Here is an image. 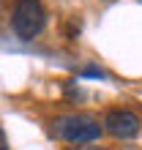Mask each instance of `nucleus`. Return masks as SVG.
<instances>
[{"label": "nucleus", "instance_id": "obj_1", "mask_svg": "<svg viewBox=\"0 0 142 150\" xmlns=\"http://www.w3.org/2000/svg\"><path fill=\"white\" fill-rule=\"evenodd\" d=\"M52 134L71 147H82V145H96L104 128L93 112H68L52 120Z\"/></svg>", "mask_w": 142, "mask_h": 150}, {"label": "nucleus", "instance_id": "obj_2", "mask_svg": "<svg viewBox=\"0 0 142 150\" xmlns=\"http://www.w3.org/2000/svg\"><path fill=\"white\" fill-rule=\"evenodd\" d=\"M47 28V8L41 0H16L11 11V30L22 41H33Z\"/></svg>", "mask_w": 142, "mask_h": 150}, {"label": "nucleus", "instance_id": "obj_3", "mask_svg": "<svg viewBox=\"0 0 142 150\" xmlns=\"http://www.w3.org/2000/svg\"><path fill=\"white\" fill-rule=\"evenodd\" d=\"M101 128L112 139H137L139 131H142V120H139L137 112H131L126 107H112V109L104 112Z\"/></svg>", "mask_w": 142, "mask_h": 150}, {"label": "nucleus", "instance_id": "obj_4", "mask_svg": "<svg viewBox=\"0 0 142 150\" xmlns=\"http://www.w3.org/2000/svg\"><path fill=\"white\" fill-rule=\"evenodd\" d=\"M82 76H93V79H104L107 74L101 71V68H96V66H87L85 71H82Z\"/></svg>", "mask_w": 142, "mask_h": 150}, {"label": "nucleus", "instance_id": "obj_5", "mask_svg": "<svg viewBox=\"0 0 142 150\" xmlns=\"http://www.w3.org/2000/svg\"><path fill=\"white\" fill-rule=\"evenodd\" d=\"M0 150H11V147H8V139H6V131H3V128H0Z\"/></svg>", "mask_w": 142, "mask_h": 150}, {"label": "nucleus", "instance_id": "obj_6", "mask_svg": "<svg viewBox=\"0 0 142 150\" xmlns=\"http://www.w3.org/2000/svg\"><path fill=\"white\" fill-rule=\"evenodd\" d=\"M71 150H107V147H96V145H82V147H71Z\"/></svg>", "mask_w": 142, "mask_h": 150}]
</instances>
